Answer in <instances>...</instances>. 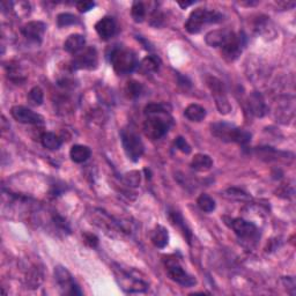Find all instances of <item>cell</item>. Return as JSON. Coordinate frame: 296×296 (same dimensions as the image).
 Listing matches in <instances>:
<instances>
[{"label":"cell","mask_w":296,"mask_h":296,"mask_svg":"<svg viewBox=\"0 0 296 296\" xmlns=\"http://www.w3.org/2000/svg\"><path fill=\"white\" fill-rule=\"evenodd\" d=\"M54 278L58 283L59 288L62 289L63 294L66 295H81L82 291L80 287L74 281V278L67 271V269L63 266H57L54 269Z\"/></svg>","instance_id":"obj_9"},{"label":"cell","mask_w":296,"mask_h":296,"mask_svg":"<svg viewBox=\"0 0 296 296\" xmlns=\"http://www.w3.org/2000/svg\"><path fill=\"white\" fill-rule=\"evenodd\" d=\"M211 131L214 137L226 142H236L240 145H247L251 140V133L238 126L228 123H214L211 125Z\"/></svg>","instance_id":"obj_2"},{"label":"cell","mask_w":296,"mask_h":296,"mask_svg":"<svg viewBox=\"0 0 296 296\" xmlns=\"http://www.w3.org/2000/svg\"><path fill=\"white\" fill-rule=\"evenodd\" d=\"M207 86H209L210 91L212 92V95L215 100V104L220 113L222 115H227L231 111V105L228 101L226 88L223 86V82L220 81L218 78L209 77L206 79Z\"/></svg>","instance_id":"obj_6"},{"label":"cell","mask_w":296,"mask_h":296,"mask_svg":"<svg viewBox=\"0 0 296 296\" xmlns=\"http://www.w3.org/2000/svg\"><path fill=\"white\" fill-rule=\"evenodd\" d=\"M126 182L128 184H130L131 187H137V185L140 183V174L138 171H132L128 174L126 176Z\"/></svg>","instance_id":"obj_33"},{"label":"cell","mask_w":296,"mask_h":296,"mask_svg":"<svg viewBox=\"0 0 296 296\" xmlns=\"http://www.w3.org/2000/svg\"><path fill=\"white\" fill-rule=\"evenodd\" d=\"M151 240L156 248L163 249L169 242L168 230L163 226H156L155 229L152 231Z\"/></svg>","instance_id":"obj_20"},{"label":"cell","mask_w":296,"mask_h":296,"mask_svg":"<svg viewBox=\"0 0 296 296\" xmlns=\"http://www.w3.org/2000/svg\"><path fill=\"white\" fill-rule=\"evenodd\" d=\"M167 273L172 281H175L181 286L192 287L197 283L194 277L184 271L176 259H169L167 261Z\"/></svg>","instance_id":"obj_10"},{"label":"cell","mask_w":296,"mask_h":296,"mask_svg":"<svg viewBox=\"0 0 296 296\" xmlns=\"http://www.w3.org/2000/svg\"><path fill=\"white\" fill-rule=\"evenodd\" d=\"M109 59L113 71L121 75L132 73L139 65L137 56L132 50L122 48V46L113 48L109 54Z\"/></svg>","instance_id":"obj_1"},{"label":"cell","mask_w":296,"mask_h":296,"mask_svg":"<svg viewBox=\"0 0 296 296\" xmlns=\"http://www.w3.org/2000/svg\"><path fill=\"white\" fill-rule=\"evenodd\" d=\"M249 108L256 117H264L269 111L263 95L258 92H253L249 96Z\"/></svg>","instance_id":"obj_16"},{"label":"cell","mask_w":296,"mask_h":296,"mask_svg":"<svg viewBox=\"0 0 296 296\" xmlns=\"http://www.w3.org/2000/svg\"><path fill=\"white\" fill-rule=\"evenodd\" d=\"M169 107L164 103H151L145 108V115H151V113H166L169 112Z\"/></svg>","instance_id":"obj_30"},{"label":"cell","mask_w":296,"mask_h":296,"mask_svg":"<svg viewBox=\"0 0 296 296\" xmlns=\"http://www.w3.org/2000/svg\"><path fill=\"white\" fill-rule=\"evenodd\" d=\"M245 43H247V37L243 33L234 34L231 39L221 46L222 58L229 63L235 62L242 53Z\"/></svg>","instance_id":"obj_8"},{"label":"cell","mask_w":296,"mask_h":296,"mask_svg":"<svg viewBox=\"0 0 296 296\" xmlns=\"http://www.w3.org/2000/svg\"><path fill=\"white\" fill-rule=\"evenodd\" d=\"M234 34L235 33L228 31V29H217V31H212L207 34L205 41L212 48H221L231 39Z\"/></svg>","instance_id":"obj_15"},{"label":"cell","mask_w":296,"mask_h":296,"mask_svg":"<svg viewBox=\"0 0 296 296\" xmlns=\"http://www.w3.org/2000/svg\"><path fill=\"white\" fill-rule=\"evenodd\" d=\"M121 139L123 148H124V152L128 155V158L133 162L139 161L143 154V151H145V146H143L140 137L133 130L123 129L121 132Z\"/></svg>","instance_id":"obj_5"},{"label":"cell","mask_w":296,"mask_h":296,"mask_svg":"<svg viewBox=\"0 0 296 296\" xmlns=\"http://www.w3.org/2000/svg\"><path fill=\"white\" fill-rule=\"evenodd\" d=\"M229 226L240 239L250 241L258 238V229L253 223L243 219H231Z\"/></svg>","instance_id":"obj_11"},{"label":"cell","mask_w":296,"mask_h":296,"mask_svg":"<svg viewBox=\"0 0 296 296\" xmlns=\"http://www.w3.org/2000/svg\"><path fill=\"white\" fill-rule=\"evenodd\" d=\"M175 146L177 147V150H180L182 152V153L184 154L191 153V146L189 145L188 141L185 140L183 137H177L175 139Z\"/></svg>","instance_id":"obj_32"},{"label":"cell","mask_w":296,"mask_h":296,"mask_svg":"<svg viewBox=\"0 0 296 296\" xmlns=\"http://www.w3.org/2000/svg\"><path fill=\"white\" fill-rule=\"evenodd\" d=\"M223 14L217 11H209L205 8H197L191 14L185 22V29L189 34H198L202 31L206 24L210 23H219L223 20Z\"/></svg>","instance_id":"obj_3"},{"label":"cell","mask_w":296,"mask_h":296,"mask_svg":"<svg viewBox=\"0 0 296 296\" xmlns=\"http://www.w3.org/2000/svg\"><path fill=\"white\" fill-rule=\"evenodd\" d=\"M46 32V24L42 21H31L21 28V34L28 41L34 43H41Z\"/></svg>","instance_id":"obj_13"},{"label":"cell","mask_w":296,"mask_h":296,"mask_svg":"<svg viewBox=\"0 0 296 296\" xmlns=\"http://www.w3.org/2000/svg\"><path fill=\"white\" fill-rule=\"evenodd\" d=\"M91 155H92L91 148L84 145H74L72 146L70 151V156L72 161L75 163H82L84 161H87V160L91 158Z\"/></svg>","instance_id":"obj_19"},{"label":"cell","mask_w":296,"mask_h":296,"mask_svg":"<svg viewBox=\"0 0 296 296\" xmlns=\"http://www.w3.org/2000/svg\"><path fill=\"white\" fill-rule=\"evenodd\" d=\"M97 64H99V57H97L96 49L90 46V48L83 49L81 52L75 54L70 66L72 71L95 70Z\"/></svg>","instance_id":"obj_7"},{"label":"cell","mask_w":296,"mask_h":296,"mask_svg":"<svg viewBox=\"0 0 296 296\" xmlns=\"http://www.w3.org/2000/svg\"><path fill=\"white\" fill-rule=\"evenodd\" d=\"M146 7L141 2H135L133 3L132 8H131V15H132L133 20L137 23H141L146 18Z\"/></svg>","instance_id":"obj_26"},{"label":"cell","mask_w":296,"mask_h":296,"mask_svg":"<svg viewBox=\"0 0 296 296\" xmlns=\"http://www.w3.org/2000/svg\"><path fill=\"white\" fill-rule=\"evenodd\" d=\"M191 167L196 171H207L213 167V160L207 154H196L191 161Z\"/></svg>","instance_id":"obj_21"},{"label":"cell","mask_w":296,"mask_h":296,"mask_svg":"<svg viewBox=\"0 0 296 296\" xmlns=\"http://www.w3.org/2000/svg\"><path fill=\"white\" fill-rule=\"evenodd\" d=\"M184 115L191 122H201L206 117V110L199 104H190L185 109Z\"/></svg>","instance_id":"obj_22"},{"label":"cell","mask_w":296,"mask_h":296,"mask_svg":"<svg viewBox=\"0 0 296 296\" xmlns=\"http://www.w3.org/2000/svg\"><path fill=\"white\" fill-rule=\"evenodd\" d=\"M226 193L229 194V198H232V199H238V200H244V199H250V197L248 196V193H245L244 191H242V190H240V189H235V188H232V189H229V190H227Z\"/></svg>","instance_id":"obj_31"},{"label":"cell","mask_w":296,"mask_h":296,"mask_svg":"<svg viewBox=\"0 0 296 296\" xmlns=\"http://www.w3.org/2000/svg\"><path fill=\"white\" fill-rule=\"evenodd\" d=\"M125 93L130 99H137L141 95L142 93V86L140 82L135 81V80H131L128 82L125 87Z\"/></svg>","instance_id":"obj_27"},{"label":"cell","mask_w":296,"mask_h":296,"mask_svg":"<svg viewBox=\"0 0 296 296\" xmlns=\"http://www.w3.org/2000/svg\"><path fill=\"white\" fill-rule=\"evenodd\" d=\"M43 99H44L43 91H42L40 87H34L28 94V102L34 105V107H40V105L43 103Z\"/></svg>","instance_id":"obj_28"},{"label":"cell","mask_w":296,"mask_h":296,"mask_svg":"<svg viewBox=\"0 0 296 296\" xmlns=\"http://www.w3.org/2000/svg\"><path fill=\"white\" fill-rule=\"evenodd\" d=\"M197 205L202 212L211 213L215 210V201L212 197H210L209 194H200L199 198L197 199Z\"/></svg>","instance_id":"obj_24"},{"label":"cell","mask_w":296,"mask_h":296,"mask_svg":"<svg viewBox=\"0 0 296 296\" xmlns=\"http://www.w3.org/2000/svg\"><path fill=\"white\" fill-rule=\"evenodd\" d=\"M169 220H170V222L172 223V225L179 228V229L182 231V234H183L185 240H187V242L189 244H191L193 240L192 231L187 225V221H185L184 218L182 217V214L175 210L169 211Z\"/></svg>","instance_id":"obj_17"},{"label":"cell","mask_w":296,"mask_h":296,"mask_svg":"<svg viewBox=\"0 0 296 296\" xmlns=\"http://www.w3.org/2000/svg\"><path fill=\"white\" fill-rule=\"evenodd\" d=\"M80 23V20L78 16L70 13H62L58 15L57 18V24L58 27H67L72 26V24H78Z\"/></svg>","instance_id":"obj_29"},{"label":"cell","mask_w":296,"mask_h":296,"mask_svg":"<svg viewBox=\"0 0 296 296\" xmlns=\"http://www.w3.org/2000/svg\"><path fill=\"white\" fill-rule=\"evenodd\" d=\"M53 221H54V225L58 226L59 228H61V229L66 230V231H70L69 223H67L66 220L64 218H62L61 215H54V217H53Z\"/></svg>","instance_id":"obj_35"},{"label":"cell","mask_w":296,"mask_h":296,"mask_svg":"<svg viewBox=\"0 0 296 296\" xmlns=\"http://www.w3.org/2000/svg\"><path fill=\"white\" fill-rule=\"evenodd\" d=\"M84 44H86L84 36L80 35V34H73V35L67 37V40L65 41L64 50L66 52L75 56L84 49Z\"/></svg>","instance_id":"obj_18"},{"label":"cell","mask_w":296,"mask_h":296,"mask_svg":"<svg viewBox=\"0 0 296 296\" xmlns=\"http://www.w3.org/2000/svg\"><path fill=\"white\" fill-rule=\"evenodd\" d=\"M193 3H179V5L182 7V8H185V7H188V6H190V5H192Z\"/></svg>","instance_id":"obj_37"},{"label":"cell","mask_w":296,"mask_h":296,"mask_svg":"<svg viewBox=\"0 0 296 296\" xmlns=\"http://www.w3.org/2000/svg\"><path fill=\"white\" fill-rule=\"evenodd\" d=\"M83 238H84V242H86L92 248H96L97 244H99V239H97L95 235L84 234Z\"/></svg>","instance_id":"obj_36"},{"label":"cell","mask_w":296,"mask_h":296,"mask_svg":"<svg viewBox=\"0 0 296 296\" xmlns=\"http://www.w3.org/2000/svg\"><path fill=\"white\" fill-rule=\"evenodd\" d=\"M11 115L16 122L22 123V124L39 125L43 123V117L37 112H34L33 110L28 109L23 105H15L11 109Z\"/></svg>","instance_id":"obj_12"},{"label":"cell","mask_w":296,"mask_h":296,"mask_svg":"<svg viewBox=\"0 0 296 296\" xmlns=\"http://www.w3.org/2000/svg\"><path fill=\"white\" fill-rule=\"evenodd\" d=\"M95 31L102 40H109L112 36H115L117 32V23L111 16H104L101 20L97 21L95 24Z\"/></svg>","instance_id":"obj_14"},{"label":"cell","mask_w":296,"mask_h":296,"mask_svg":"<svg viewBox=\"0 0 296 296\" xmlns=\"http://www.w3.org/2000/svg\"><path fill=\"white\" fill-rule=\"evenodd\" d=\"M41 142L44 148L50 151H57L62 146V139L52 132H45L42 134Z\"/></svg>","instance_id":"obj_23"},{"label":"cell","mask_w":296,"mask_h":296,"mask_svg":"<svg viewBox=\"0 0 296 296\" xmlns=\"http://www.w3.org/2000/svg\"><path fill=\"white\" fill-rule=\"evenodd\" d=\"M94 6H95L94 2H78L77 3V8L79 10V12H81V13H86V12L93 10Z\"/></svg>","instance_id":"obj_34"},{"label":"cell","mask_w":296,"mask_h":296,"mask_svg":"<svg viewBox=\"0 0 296 296\" xmlns=\"http://www.w3.org/2000/svg\"><path fill=\"white\" fill-rule=\"evenodd\" d=\"M147 118L143 123V133L152 140H158L166 135L172 124V118L166 113H151L146 115Z\"/></svg>","instance_id":"obj_4"},{"label":"cell","mask_w":296,"mask_h":296,"mask_svg":"<svg viewBox=\"0 0 296 296\" xmlns=\"http://www.w3.org/2000/svg\"><path fill=\"white\" fill-rule=\"evenodd\" d=\"M161 66V59L155 54H151L142 59L141 67L147 72H156Z\"/></svg>","instance_id":"obj_25"}]
</instances>
